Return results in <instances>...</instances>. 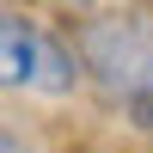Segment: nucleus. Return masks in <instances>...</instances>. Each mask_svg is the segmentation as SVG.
<instances>
[{
    "mask_svg": "<svg viewBox=\"0 0 153 153\" xmlns=\"http://www.w3.org/2000/svg\"><path fill=\"white\" fill-rule=\"evenodd\" d=\"M129 123L153 141V92H147V98H129Z\"/></svg>",
    "mask_w": 153,
    "mask_h": 153,
    "instance_id": "7ed1b4c3",
    "label": "nucleus"
},
{
    "mask_svg": "<svg viewBox=\"0 0 153 153\" xmlns=\"http://www.w3.org/2000/svg\"><path fill=\"white\" fill-rule=\"evenodd\" d=\"M68 6H92V0H68Z\"/></svg>",
    "mask_w": 153,
    "mask_h": 153,
    "instance_id": "39448f33",
    "label": "nucleus"
},
{
    "mask_svg": "<svg viewBox=\"0 0 153 153\" xmlns=\"http://www.w3.org/2000/svg\"><path fill=\"white\" fill-rule=\"evenodd\" d=\"M80 68H86V61L68 55V49H61L37 19H25L19 6H6V19H0V74H6L12 92L61 98V92H74Z\"/></svg>",
    "mask_w": 153,
    "mask_h": 153,
    "instance_id": "f03ea898",
    "label": "nucleus"
},
{
    "mask_svg": "<svg viewBox=\"0 0 153 153\" xmlns=\"http://www.w3.org/2000/svg\"><path fill=\"white\" fill-rule=\"evenodd\" d=\"M80 61L110 98H147L153 92V19L141 12H110V19H86L80 31Z\"/></svg>",
    "mask_w": 153,
    "mask_h": 153,
    "instance_id": "f257e3e1",
    "label": "nucleus"
},
{
    "mask_svg": "<svg viewBox=\"0 0 153 153\" xmlns=\"http://www.w3.org/2000/svg\"><path fill=\"white\" fill-rule=\"evenodd\" d=\"M0 153H31V147H25L19 135H6V141H0Z\"/></svg>",
    "mask_w": 153,
    "mask_h": 153,
    "instance_id": "20e7f679",
    "label": "nucleus"
}]
</instances>
